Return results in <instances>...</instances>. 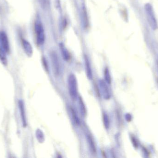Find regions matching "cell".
Returning a JSON list of instances; mask_svg holds the SVG:
<instances>
[{"mask_svg": "<svg viewBox=\"0 0 158 158\" xmlns=\"http://www.w3.org/2000/svg\"><path fill=\"white\" fill-rule=\"evenodd\" d=\"M40 1L42 5L44 8L46 7L48 5L49 0H40Z\"/></svg>", "mask_w": 158, "mask_h": 158, "instance_id": "ac0fdd59", "label": "cell"}, {"mask_svg": "<svg viewBox=\"0 0 158 158\" xmlns=\"http://www.w3.org/2000/svg\"><path fill=\"white\" fill-rule=\"evenodd\" d=\"M79 107L80 110V113L82 117H85L86 115V110L85 105L83 102V100L80 96H79L78 99Z\"/></svg>", "mask_w": 158, "mask_h": 158, "instance_id": "7c38bea8", "label": "cell"}, {"mask_svg": "<svg viewBox=\"0 0 158 158\" xmlns=\"http://www.w3.org/2000/svg\"><path fill=\"white\" fill-rule=\"evenodd\" d=\"M85 70L86 77L89 80H91L92 78V73L90 63L89 62L88 58L86 57H85Z\"/></svg>", "mask_w": 158, "mask_h": 158, "instance_id": "9c48e42d", "label": "cell"}, {"mask_svg": "<svg viewBox=\"0 0 158 158\" xmlns=\"http://www.w3.org/2000/svg\"><path fill=\"white\" fill-rule=\"evenodd\" d=\"M103 120L104 125V128L107 129H109L110 125V121L109 117L107 113H104L103 115Z\"/></svg>", "mask_w": 158, "mask_h": 158, "instance_id": "2e32d148", "label": "cell"}, {"mask_svg": "<svg viewBox=\"0 0 158 158\" xmlns=\"http://www.w3.org/2000/svg\"><path fill=\"white\" fill-rule=\"evenodd\" d=\"M70 111H71V115H72L73 120L74 121L75 123L77 125H79L80 124V121L77 116V114L75 110L73 108H70Z\"/></svg>", "mask_w": 158, "mask_h": 158, "instance_id": "e0dca14e", "label": "cell"}, {"mask_svg": "<svg viewBox=\"0 0 158 158\" xmlns=\"http://www.w3.org/2000/svg\"><path fill=\"white\" fill-rule=\"evenodd\" d=\"M43 63H44V67H45L46 71L48 73V72H49V68H48V65H47V64L46 61H45V60H43Z\"/></svg>", "mask_w": 158, "mask_h": 158, "instance_id": "d6986e66", "label": "cell"}, {"mask_svg": "<svg viewBox=\"0 0 158 158\" xmlns=\"http://www.w3.org/2000/svg\"><path fill=\"white\" fill-rule=\"evenodd\" d=\"M68 87L69 94L73 100H75L78 96V85L77 81L74 74H71L68 79Z\"/></svg>", "mask_w": 158, "mask_h": 158, "instance_id": "6da1fadb", "label": "cell"}, {"mask_svg": "<svg viewBox=\"0 0 158 158\" xmlns=\"http://www.w3.org/2000/svg\"><path fill=\"white\" fill-rule=\"evenodd\" d=\"M35 31L36 36L37 43L39 46L44 44L45 39V30L41 22L37 20L35 23Z\"/></svg>", "mask_w": 158, "mask_h": 158, "instance_id": "3957f363", "label": "cell"}, {"mask_svg": "<svg viewBox=\"0 0 158 158\" xmlns=\"http://www.w3.org/2000/svg\"><path fill=\"white\" fill-rule=\"evenodd\" d=\"M0 44L1 47L7 53H8L10 50L9 41L6 34L4 31L0 32Z\"/></svg>", "mask_w": 158, "mask_h": 158, "instance_id": "8992f818", "label": "cell"}, {"mask_svg": "<svg viewBox=\"0 0 158 158\" xmlns=\"http://www.w3.org/2000/svg\"><path fill=\"white\" fill-rule=\"evenodd\" d=\"M19 108L20 109L23 125L24 127H25L27 125V123H26V116H25L24 105L23 102L22 101H19Z\"/></svg>", "mask_w": 158, "mask_h": 158, "instance_id": "ba28073f", "label": "cell"}, {"mask_svg": "<svg viewBox=\"0 0 158 158\" xmlns=\"http://www.w3.org/2000/svg\"><path fill=\"white\" fill-rule=\"evenodd\" d=\"M99 90L104 99L109 100L110 98V93L108 87L107 83L103 80H100L99 81Z\"/></svg>", "mask_w": 158, "mask_h": 158, "instance_id": "5b68a950", "label": "cell"}, {"mask_svg": "<svg viewBox=\"0 0 158 158\" xmlns=\"http://www.w3.org/2000/svg\"><path fill=\"white\" fill-rule=\"evenodd\" d=\"M7 52L0 47V60L4 65H6L7 63V59L6 56Z\"/></svg>", "mask_w": 158, "mask_h": 158, "instance_id": "5bb4252c", "label": "cell"}, {"mask_svg": "<svg viewBox=\"0 0 158 158\" xmlns=\"http://www.w3.org/2000/svg\"><path fill=\"white\" fill-rule=\"evenodd\" d=\"M22 44L24 50L26 55L29 57L32 56L33 53V49L31 44L25 39L22 40Z\"/></svg>", "mask_w": 158, "mask_h": 158, "instance_id": "52a82bcc", "label": "cell"}, {"mask_svg": "<svg viewBox=\"0 0 158 158\" xmlns=\"http://www.w3.org/2000/svg\"><path fill=\"white\" fill-rule=\"evenodd\" d=\"M104 80L108 84H110L112 83V78L110 73L109 70L107 67H106L104 71Z\"/></svg>", "mask_w": 158, "mask_h": 158, "instance_id": "9a60e30c", "label": "cell"}, {"mask_svg": "<svg viewBox=\"0 0 158 158\" xmlns=\"http://www.w3.org/2000/svg\"><path fill=\"white\" fill-rule=\"evenodd\" d=\"M51 59L53 71L55 76H58L60 74L61 66L59 58L56 52H52L51 53Z\"/></svg>", "mask_w": 158, "mask_h": 158, "instance_id": "277c9868", "label": "cell"}, {"mask_svg": "<svg viewBox=\"0 0 158 158\" xmlns=\"http://www.w3.org/2000/svg\"><path fill=\"white\" fill-rule=\"evenodd\" d=\"M145 10L147 20L150 27L153 30H156L158 28V24L152 6L149 3H147L145 5Z\"/></svg>", "mask_w": 158, "mask_h": 158, "instance_id": "7a4b0ae2", "label": "cell"}, {"mask_svg": "<svg viewBox=\"0 0 158 158\" xmlns=\"http://www.w3.org/2000/svg\"><path fill=\"white\" fill-rule=\"evenodd\" d=\"M86 137L91 152L93 154H95L96 153V147L95 145L94 144L93 139L90 135H86Z\"/></svg>", "mask_w": 158, "mask_h": 158, "instance_id": "8fae6325", "label": "cell"}, {"mask_svg": "<svg viewBox=\"0 0 158 158\" xmlns=\"http://www.w3.org/2000/svg\"><path fill=\"white\" fill-rule=\"evenodd\" d=\"M36 138L40 143H42L44 142L45 140V135L43 131L40 129H38L36 132Z\"/></svg>", "mask_w": 158, "mask_h": 158, "instance_id": "4fadbf2b", "label": "cell"}, {"mask_svg": "<svg viewBox=\"0 0 158 158\" xmlns=\"http://www.w3.org/2000/svg\"><path fill=\"white\" fill-rule=\"evenodd\" d=\"M60 48L63 59L65 61H69L70 59V55L66 47L63 44H60Z\"/></svg>", "mask_w": 158, "mask_h": 158, "instance_id": "30bf717a", "label": "cell"}]
</instances>
